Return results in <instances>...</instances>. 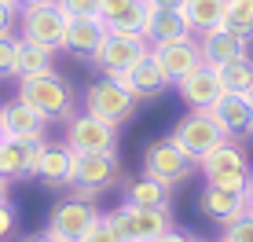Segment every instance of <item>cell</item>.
<instances>
[{
	"label": "cell",
	"instance_id": "obj_14",
	"mask_svg": "<svg viewBox=\"0 0 253 242\" xmlns=\"http://www.w3.org/2000/svg\"><path fill=\"white\" fill-rule=\"evenodd\" d=\"M176 92H180V99L187 103L191 110H209L216 99L224 96V84H220V74H216V66H195L184 81H176Z\"/></svg>",
	"mask_w": 253,
	"mask_h": 242
},
{
	"label": "cell",
	"instance_id": "obj_34",
	"mask_svg": "<svg viewBox=\"0 0 253 242\" xmlns=\"http://www.w3.org/2000/svg\"><path fill=\"white\" fill-rule=\"evenodd\" d=\"M81 242H125V239H121L118 231L107 224V217H99V224H92V231H88Z\"/></svg>",
	"mask_w": 253,
	"mask_h": 242
},
{
	"label": "cell",
	"instance_id": "obj_22",
	"mask_svg": "<svg viewBox=\"0 0 253 242\" xmlns=\"http://www.w3.org/2000/svg\"><path fill=\"white\" fill-rule=\"evenodd\" d=\"M180 37H195L191 26H187V19H184V11L154 7L151 26H147V40H151V44H165V40H180Z\"/></svg>",
	"mask_w": 253,
	"mask_h": 242
},
{
	"label": "cell",
	"instance_id": "obj_33",
	"mask_svg": "<svg viewBox=\"0 0 253 242\" xmlns=\"http://www.w3.org/2000/svg\"><path fill=\"white\" fill-rule=\"evenodd\" d=\"M19 15H22V7L15 4V0H0V37H11L15 33Z\"/></svg>",
	"mask_w": 253,
	"mask_h": 242
},
{
	"label": "cell",
	"instance_id": "obj_2",
	"mask_svg": "<svg viewBox=\"0 0 253 242\" xmlns=\"http://www.w3.org/2000/svg\"><path fill=\"white\" fill-rule=\"evenodd\" d=\"M19 99H26L37 114H44L48 121H70V118H74V88H70L55 70L19 81Z\"/></svg>",
	"mask_w": 253,
	"mask_h": 242
},
{
	"label": "cell",
	"instance_id": "obj_32",
	"mask_svg": "<svg viewBox=\"0 0 253 242\" xmlns=\"http://www.w3.org/2000/svg\"><path fill=\"white\" fill-rule=\"evenodd\" d=\"M224 242H253V213L246 209L242 217L224 224Z\"/></svg>",
	"mask_w": 253,
	"mask_h": 242
},
{
	"label": "cell",
	"instance_id": "obj_23",
	"mask_svg": "<svg viewBox=\"0 0 253 242\" xmlns=\"http://www.w3.org/2000/svg\"><path fill=\"white\" fill-rule=\"evenodd\" d=\"M184 19L191 26V33H206L224 26V15H228V0H184Z\"/></svg>",
	"mask_w": 253,
	"mask_h": 242
},
{
	"label": "cell",
	"instance_id": "obj_13",
	"mask_svg": "<svg viewBox=\"0 0 253 242\" xmlns=\"http://www.w3.org/2000/svg\"><path fill=\"white\" fill-rule=\"evenodd\" d=\"M198 44H202V63L209 66H224L235 59H250V37L228 30V26H216V30L198 33Z\"/></svg>",
	"mask_w": 253,
	"mask_h": 242
},
{
	"label": "cell",
	"instance_id": "obj_37",
	"mask_svg": "<svg viewBox=\"0 0 253 242\" xmlns=\"http://www.w3.org/2000/svg\"><path fill=\"white\" fill-rule=\"evenodd\" d=\"M154 242H195V239H191V235H184V231H176V228H169L165 235H158Z\"/></svg>",
	"mask_w": 253,
	"mask_h": 242
},
{
	"label": "cell",
	"instance_id": "obj_42",
	"mask_svg": "<svg viewBox=\"0 0 253 242\" xmlns=\"http://www.w3.org/2000/svg\"><path fill=\"white\" fill-rule=\"evenodd\" d=\"M246 198H250V213H253V187H250V195H246Z\"/></svg>",
	"mask_w": 253,
	"mask_h": 242
},
{
	"label": "cell",
	"instance_id": "obj_9",
	"mask_svg": "<svg viewBox=\"0 0 253 242\" xmlns=\"http://www.w3.org/2000/svg\"><path fill=\"white\" fill-rule=\"evenodd\" d=\"M103 213L95 209V202H77V198H63L48 217V235L55 242H81L92 231V224H99Z\"/></svg>",
	"mask_w": 253,
	"mask_h": 242
},
{
	"label": "cell",
	"instance_id": "obj_29",
	"mask_svg": "<svg viewBox=\"0 0 253 242\" xmlns=\"http://www.w3.org/2000/svg\"><path fill=\"white\" fill-rule=\"evenodd\" d=\"M19 48L22 37H0V77H19Z\"/></svg>",
	"mask_w": 253,
	"mask_h": 242
},
{
	"label": "cell",
	"instance_id": "obj_35",
	"mask_svg": "<svg viewBox=\"0 0 253 242\" xmlns=\"http://www.w3.org/2000/svg\"><path fill=\"white\" fill-rule=\"evenodd\" d=\"M15 231V209L11 205H0V242Z\"/></svg>",
	"mask_w": 253,
	"mask_h": 242
},
{
	"label": "cell",
	"instance_id": "obj_8",
	"mask_svg": "<svg viewBox=\"0 0 253 242\" xmlns=\"http://www.w3.org/2000/svg\"><path fill=\"white\" fill-rule=\"evenodd\" d=\"M66 147L77 154L88 151H103V154H118V125L95 118V114H74L66 125Z\"/></svg>",
	"mask_w": 253,
	"mask_h": 242
},
{
	"label": "cell",
	"instance_id": "obj_26",
	"mask_svg": "<svg viewBox=\"0 0 253 242\" xmlns=\"http://www.w3.org/2000/svg\"><path fill=\"white\" fill-rule=\"evenodd\" d=\"M216 74H220L224 92H242V96H250V88H253V59L224 63V66H216Z\"/></svg>",
	"mask_w": 253,
	"mask_h": 242
},
{
	"label": "cell",
	"instance_id": "obj_7",
	"mask_svg": "<svg viewBox=\"0 0 253 242\" xmlns=\"http://www.w3.org/2000/svg\"><path fill=\"white\" fill-rule=\"evenodd\" d=\"M172 136H176V143H180V151L187 154L191 161H202L209 151H216L228 136H224V128L216 125V118L209 114V110H191V114L180 121L176 128H172Z\"/></svg>",
	"mask_w": 253,
	"mask_h": 242
},
{
	"label": "cell",
	"instance_id": "obj_4",
	"mask_svg": "<svg viewBox=\"0 0 253 242\" xmlns=\"http://www.w3.org/2000/svg\"><path fill=\"white\" fill-rule=\"evenodd\" d=\"M151 55V40L143 33H125V30H107V40L99 44L92 63L107 77H125L139 59Z\"/></svg>",
	"mask_w": 253,
	"mask_h": 242
},
{
	"label": "cell",
	"instance_id": "obj_17",
	"mask_svg": "<svg viewBox=\"0 0 253 242\" xmlns=\"http://www.w3.org/2000/svg\"><path fill=\"white\" fill-rule=\"evenodd\" d=\"M48 128V118L37 114V110L30 107L26 99H7L4 107H0V132L7 136V140H26V136H44Z\"/></svg>",
	"mask_w": 253,
	"mask_h": 242
},
{
	"label": "cell",
	"instance_id": "obj_36",
	"mask_svg": "<svg viewBox=\"0 0 253 242\" xmlns=\"http://www.w3.org/2000/svg\"><path fill=\"white\" fill-rule=\"evenodd\" d=\"M70 191H74L70 198H77V202H95V198L103 195V191H95V187H81V184H74Z\"/></svg>",
	"mask_w": 253,
	"mask_h": 242
},
{
	"label": "cell",
	"instance_id": "obj_15",
	"mask_svg": "<svg viewBox=\"0 0 253 242\" xmlns=\"http://www.w3.org/2000/svg\"><path fill=\"white\" fill-rule=\"evenodd\" d=\"M151 15H154L151 0H103L99 19L107 30H125V33H143L147 37Z\"/></svg>",
	"mask_w": 253,
	"mask_h": 242
},
{
	"label": "cell",
	"instance_id": "obj_40",
	"mask_svg": "<svg viewBox=\"0 0 253 242\" xmlns=\"http://www.w3.org/2000/svg\"><path fill=\"white\" fill-rule=\"evenodd\" d=\"M0 205H7V180L0 176Z\"/></svg>",
	"mask_w": 253,
	"mask_h": 242
},
{
	"label": "cell",
	"instance_id": "obj_39",
	"mask_svg": "<svg viewBox=\"0 0 253 242\" xmlns=\"http://www.w3.org/2000/svg\"><path fill=\"white\" fill-rule=\"evenodd\" d=\"M22 242H55V239H51V235H48V231H41V235H26Z\"/></svg>",
	"mask_w": 253,
	"mask_h": 242
},
{
	"label": "cell",
	"instance_id": "obj_30",
	"mask_svg": "<svg viewBox=\"0 0 253 242\" xmlns=\"http://www.w3.org/2000/svg\"><path fill=\"white\" fill-rule=\"evenodd\" d=\"M22 143V151H26V172L30 176H37V169H41V161H44V151H48V140L44 136H26Z\"/></svg>",
	"mask_w": 253,
	"mask_h": 242
},
{
	"label": "cell",
	"instance_id": "obj_28",
	"mask_svg": "<svg viewBox=\"0 0 253 242\" xmlns=\"http://www.w3.org/2000/svg\"><path fill=\"white\" fill-rule=\"evenodd\" d=\"M224 26L242 37H253V0H228V15H224Z\"/></svg>",
	"mask_w": 253,
	"mask_h": 242
},
{
	"label": "cell",
	"instance_id": "obj_44",
	"mask_svg": "<svg viewBox=\"0 0 253 242\" xmlns=\"http://www.w3.org/2000/svg\"><path fill=\"white\" fill-rule=\"evenodd\" d=\"M195 242H198V239H195Z\"/></svg>",
	"mask_w": 253,
	"mask_h": 242
},
{
	"label": "cell",
	"instance_id": "obj_12",
	"mask_svg": "<svg viewBox=\"0 0 253 242\" xmlns=\"http://www.w3.org/2000/svg\"><path fill=\"white\" fill-rule=\"evenodd\" d=\"M209 114L216 118V125L224 128L228 140L253 136V99L242 96V92H224V96L209 107Z\"/></svg>",
	"mask_w": 253,
	"mask_h": 242
},
{
	"label": "cell",
	"instance_id": "obj_38",
	"mask_svg": "<svg viewBox=\"0 0 253 242\" xmlns=\"http://www.w3.org/2000/svg\"><path fill=\"white\" fill-rule=\"evenodd\" d=\"M154 7H172V11H180L184 7V0H151Z\"/></svg>",
	"mask_w": 253,
	"mask_h": 242
},
{
	"label": "cell",
	"instance_id": "obj_6",
	"mask_svg": "<svg viewBox=\"0 0 253 242\" xmlns=\"http://www.w3.org/2000/svg\"><path fill=\"white\" fill-rule=\"evenodd\" d=\"M107 224L118 231L125 242H154L158 235L172 228L169 209H143V205H121L114 213H103Z\"/></svg>",
	"mask_w": 253,
	"mask_h": 242
},
{
	"label": "cell",
	"instance_id": "obj_16",
	"mask_svg": "<svg viewBox=\"0 0 253 242\" xmlns=\"http://www.w3.org/2000/svg\"><path fill=\"white\" fill-rule=\"evenodd\" d=\"M118 172H121L118 154H103V151L77 154L74 151V184L95 187V191H107V187L118 180Z\"/></svg>",
	"mask_w": 253,
	"mask_h": 242
},
{
	"label": "cell",
	"instance_id": "obj_1",
	"mask_svg": "<svg viewBox=\"0 0 253 242\" xmlns=\"http://www.w3.org/2000/svg\"><path fill=\"white\" fill-rule=\"evenodd\" d=\"M198 169H202L206 184L213 187H224V191H239V195H250L253 187V169H250V158L242 147H235L231 140H224L216 151H209L202 161H198Z\"/></svg>",
	"mask_w": 253,
	"mask_h": 242
},
{
	"label": "cell",
	"instance_id": "obj_10",
	"mask_svg": "<svg viewBox=\"0 0 253 242\" xmlns=\"http://www.w3.org/2000/svg\"><path fill=\"white\" fill-rule=\"evenodd\" d=\"M191 165H195V161L180 151L176 136H162V140H154L151 147H147V154H143V172L154 176V180H162V184H169V187L180 184V180L191 172Z\"/></svg>",
	"mask_w": 253,
	"mask_h": 242
},
{
	"label": "cell",
	"instance_id": "obj_25",
	"mask_svg": "<svg viewBox=\"0 0 253 242\" xmlns=\"http://www.w3.org/2000/svg\"><path fill=\"white\" fill-rule=\"evenodd\" d=\"M51 70H55V51L44 48V44H33V40H22V48H19V81L51 74Z\"/></svg>",
	"mask_w": 253,
	"mask_h": 242
},
{
	"label": "cell",
	"instance_id": "obj_24",
	"mask_svg": "<svg viewBox=\"0 0 253 242\" xmlns=\"http://www.w3.org/2000/svg\"><path fill=\"white\" fill-rule=\"evenodd\" d=\"M125 205H143V209H169V184L154 176H139L136 184H128V195H125Z\"/></svg>",
	"mask_w": 253,
	"mask_h": 242
},
{
	"label": "cell",
	"instance_id": "obj_31",
	"mask_svg": "<svg viewBox=\"0 0 253 242\" xmlns=\"http://www.w3.org/2000/svg\"><path fill=\"white\" fill-rule=\"evenodd\" d=\"M66 11V19H99L103 0H55Z\"/></svg>",
	"mask_w": 253,
	"mask_h": 242
},
{
	"label": "cell",
	"instance_id": "obj_19",
	"mask_svg": "<svg viewBox=\"0 0 253 242\" xmlns=\"http://www.w3.org/2000/svg\"><path fill=\"white\" fill-rule=\"evenodd\" d=\"M202 213L206 217H213V220H220V224H231L235 217H242V213L250 209V198L246 195H239V191H224V187H213V184H206L202 187Z\"/></svg>",
	"mask_w": 253,
	"mask_h": 242
},
{
	"label": "cell",
	"instance_id": "obj_43",
	"mask_svg": "<svg viewBox=\"0 0 253 242\" xmlns=\"http://www.w3.org/2000/svg\"><path fill=\"white\" fill-rule=\"evenodd\" d=\"M250 99H253V88H250Z\"/></svg>",
	"mask_w": 253,
	"mask_h": 242
},
{
	"label": "cell",
	"instance_id": "obj_20",
	"mask_svg": "<svg viewBox=\"0 0 253 242\" xmlns=\"http://www.w3.org/2000/svg\"><path fill=\"white\" fill-rule=\"evenodd\" d=\"M121 81L132 88V96L136 99H154V96H162L165 88H172L169 84V77L162 74V66L154 63V55H147V59H139V63L128 70Z\"/></svg>",
	"mask_w": 253,
	"mask_h": 242
},
{
	"label": "cell",
	"instance_id": "obj_27",
	"mask_svg": "<svg viewBox=\"0 0 253 242\" xmlns=\"http://www.w3.org/2000/svg\"><path fill=\"white\" fill-rule=\"evenodd\" d=\"M0 176L4 180H19V176H30L26 172V151L19 140H0Z\"/></svg>",
	"mask_w": 253,
	"mask_h": 242
},
{
	"label": "cell",
	"instance_id": "obj_45",
	"mask_svg": "<svg viewBox=\"0 0 253 242\" xmlns=\"http://www.w3.org/2000/svg\"><path fill=\"white\" fill-rule=\"evenodd\" d=\"M220 242H224V239H220Z\"/></svg>",
	"mask_w": 253,
	"mask_h": 242
},
{
	"label": "cell",
	"instance_id": "obj_5",
	"mask_svg": "<svg viewBox=\"0 0 253 242\" xmlns=\"http://www.w3.org/2000/svg\"><path fill=\"white\" fill-rule=\"evenodd\" d=\"M136 103L139 99L132 96V88L121 77H103V81L88 84V92H84V110L110 121V125H121L125 118H132Z\"/></svg>",
	"mask_w": 253,
	"mask_h": 242
},
{
	"label": "cell",
	"instance_id": "obj_3",
	"mask_svg": "<svg viewBox=\"0 0 253 242\" xmlns=\"http://www.w3.org/2000/svg\"><path fill=\"white\" fill-rule=\"evenodd\" d=\"M66 30H70V19L55 0L37 4V7H22V15H19V37L33 40V44H44L51 51L66 48Z\"/></svg>",
	"mask_w": 253,
	"mask_h": 242
},
{
	"label": "cell",
	"instance_id": "obj_21",
	"mask_svg": "<svg viewBox=\"0 0 253 242\" xmlns=\"http://www.w3.org/2000/svg\"><path fill=\"white\" fill-rule=\"evenodd\" d=\"M103 40H107V26H103V19H70L66 48H63V51H74V55L95 59V51H99Z\"/></svg>",
	"mask_w": 253,
	"mask_h": 242
},
{
	"label": "cell",
	"instance_id": "obj_18",
	"mask_svg": "<svg viewBox=\"0 0 253 242\" xmlns=\"http://www.w3.org/2000/svg\"><path fill=\"white\" fill-rule=\"evenodd\" d=\"M37 180L51 191H66L74 187V151L66 143H48L44 151V161L37 169Z\"/></svg>",
	"mask_w": 253,
	"mask_h": 242
},
{
	"label": "cell",
	"instance_id": "obj_11",
	"mask_svg": "<svg viewBox=\"0 0 253 242\" xmlns=\"http://www.w3.org/2000/svg\"><path fill=\"white\" fill-rule=\"evenodd\" d=\"M154 63L162 66V74L169 77V84L184 81V77L202 66V44L195 37H180V40H165V44H151Z\"/></svg>",
	"mask_w": 253,
	"mask_h": 242
},
{
	"label": "cell",
	"instance_id": "obj_41",
	"mask_svg": "<svg viewBox=\"0 0 253 242\" xmlns=\"http://www.w3.org/2000/svg\"><path fill=\"white\" fill-rule=\"evenodd\" d=\"M19 7H37V4H48V0H15Z\"/></svg>",
	"mask_w": 253,
	"mask_h": 242
}]
</instances>
